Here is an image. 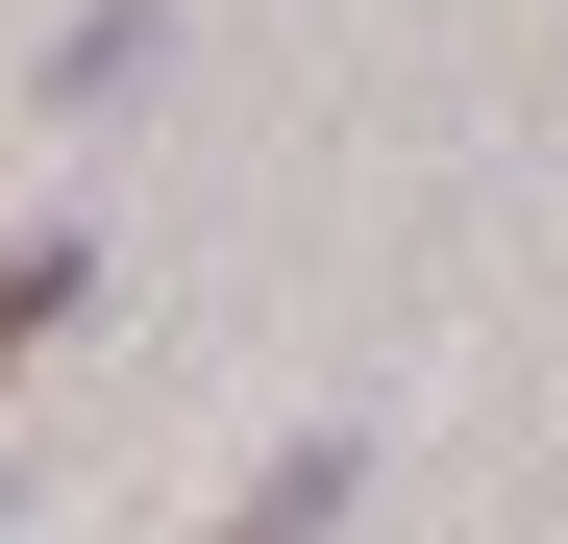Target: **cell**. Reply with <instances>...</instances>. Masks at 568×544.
Here are the masks:
<instances>
[{
  "label": "cell",
  "mask_w": 568,
  "mask_h": 544,
  "mask_svg": "<svg viewBox=\"0 0 568 544\" xmlns=\"http://www.w3.org/2000/svg\"><path fill=\"white\" fill-rule=\"evenodd\" d=\"M74 298H100V248H74V223H0V372H26Z\"/></svg>",
  "instance_id": "obj_2"
},
{
  "label": "cell",
  "mask_w": 568,
  "mask_h": 544,
  "mask_svg": "<svg viewBox=\"0 0 568 544\" xmlns=\"http://www.w3.org/2000/svg\"><path fill=\"white\" fill-rule=\"evenodd\" d=\"M346 495H371V445H346V421H297V445H272V471L223 495V544H322Z\"/></svg>",
  "instance_id": "obj_1"
}]
</instances>
